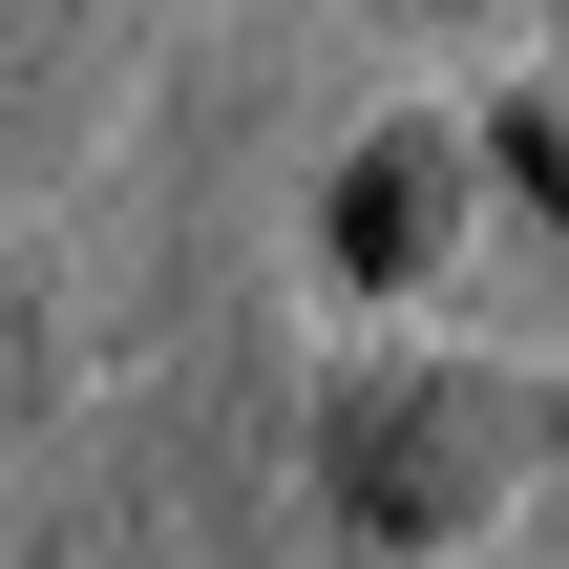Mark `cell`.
I'll use <instances>...</instances> for the list:
<instances>
[{
    "mask_svg": "<svg viewBox=\"0 0 569 569\" xmlns=\"http://www.w3.org/2000/svg\"><path fill=\"white\" fill-rule=\"evenodd\" d=\"M549 465H569V380L443 338V317H401V338H359V359L317 380V528L359 569L507 549V528L549 507Z\"/></svg>",
    "mask_w": 569,
    "mask_h": 569,
    "instance_id": "cell-1",
    "label": "cell"
},
{
    "mask_svg": "<svg viewBox=\"0 0 569 569\" xmlns=\"http://www.w3.org/2000/svg\"><path fill=\"white\" fill-rule=\"evenodd\" d=\"M486 232H507L486 106H380V127L317 169V274H338L359 317H443V296L486 274Z\"/></svg>",
    "mask_w": 569,
    "mask_h": 569,
    "instance_id": "cell-2",
    "label": "cell"
},
{
    "mask_svg": "<svg viewBox=\"0 0 569 569\" xmlns=\"http://www.w3.org/2000/svg\"><path fill=\"white\" fill-rule=\"evenodd\" d=\"M380 21H401V42H443V21H486V0H380Z\"/></svg>",
    "mask_w": 569,
    "mask_h": 569,
    "instance_id": "cell-3",
    "label": "cell"
},
{
    "mask_svg": "<svg viewBox=\"0 0 569 569\" xmlns=\"http://www.w3.org/2000/svg\"><path fill=\"white\" fill-rule=\"evenodd\" d=\"M549 528H569V465H549Z\"/></svg>",
    "mask_w": 569,
    "mask_h": 569,
    "instance_id": "cell-4",
    "label": "cell"
}]
</instances>
